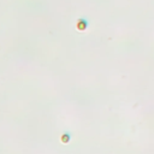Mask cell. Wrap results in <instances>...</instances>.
Listing matches in <instances>:
<instances>
[{"instance_id":"6da1fadb","label":"cell","mask_w":154,"mask_h":154,"mask_svg":"<svg viewBox=\"0 0 154 154\" xmlns=\"http://www.w3.org/2000/svg\"><path fill=\"white\" fill-rule=\"evenodd\" d=\"M87 27H88V24H87V22H85L84 19H79V21H78V23H77V29H78L79 31L85 30V29H87Z\"/></svg>"},{"instance_id":"7a4b0ae2","label":"cell","mask_w":154,"mask_h":154,"mask_svg":"<svg viewBox=\"0 0 154 154\" xmlns=\"http://www.w3.org/2000/svg\"><path fill=\"white\" fill-rule=\"evenodd\" d=\"M60 141L63 142V143H69V142H70V135L69 134H64V135H61V137H60Z\"/></svg>"}]
</instances>
